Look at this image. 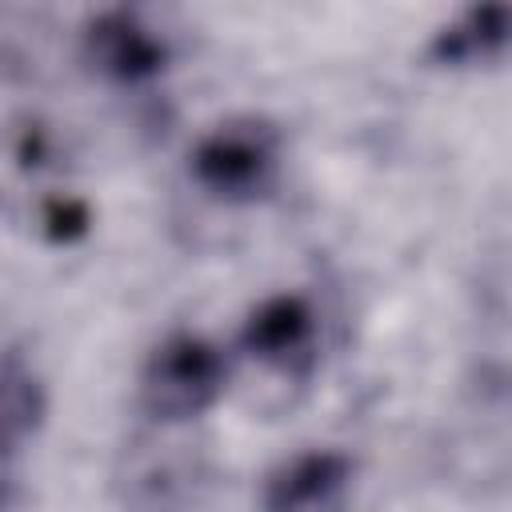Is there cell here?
<instances>
[{
    "label": "cell",
    "instance_id": "52a82bcc",
    "mask_svg": "<svg viewBox=\"0 0 512 512\" xmlns=\"http://www.w3.org/2000/svg\"><path fill=\"white\" fill-rule=\"evenodd\" d=\"M48 416V392L44 380L20 360L0 356V456L16 452Z\"/></svg>",
    "mask_w": 512,
    "mask_h": 512
},
{
    "label": "cell",
    "instance_id": "6da1fadb",
    "mask_svg": "<svg viewBox=\"0 0 512 512\" xmlns=\"http://www.w3.org/2000/svg\"><path fill=\"white\" fill-rule=\"evenodd\" d=\"M192 180L224 204H256L280 176V132L264 116H232L212 124L188 152Z\"/></svg>",
    "mask_w": 512,
    "mask_h": 512
},
{
    "label": "cell",
    "instance_id": "277c9868",
    "mask_svg": "<svg viewBox=\"0 0 512 512\" xmlns=\"http://www.w3.org/2000/svg\"><path fill=\"white\" fill-rule=\"evenodd\" d=\"M84 60L92 72L116 84H144L164 72L168 44L160 32H152L136 12L108 8L84 24Z\"/></svg>",
    "mask_w": 512,
    "mask_h": 512
},
{
    "label": "cell",
    "instance_id": "8992f818",
    "mask_svg": "<svg viewBox=\"0 0 512 512\" xmlns=\"http://www.w3.org/2000/svg\"><path fill=\"white\" fill-rule=\"evenodd\" d=\"M504 40H508V8L504 4H492V8H468L460 20L444 24L432 44H428V56L436 64H452V68H464V64H484V60H496L504 52Z\"/></svg>",
    "mask_w": 512,
    "mask_h": 512
},
{
    "label": "cell",
    "instance_id": "7a4b0ae2",
    "mask_svg": "<svg viewBox=\"0 0 512 512\" xmlns=\"http://www.w3.org/2000/svg\"><path fill=\"white\" fill-rule=\"evenodd\" d=\"M224 380V352L196 332H176L148 352L140 372V404L160 424H184L220 400Z\"/></svg>",
    "mask_w": 512,
    "mask_h": 512
},
{
    "label": "cell",
    "instance_id": "3957f363",
    "mask_svg": "<svg viewBox=\"0 0 512 512\" xmlns=\"http://www.w3.org/2000/svg\"><path fill=\"white\" fill-rule=\"evenodd\" d=\"M240 348L272 372L308 376V368L316 364V312H312V304L296 292L268 296L264 304H256L248 312L244 332H240Z\"/></svg>",
    "mask_w": 512,
    "mask_h": 512
},
{
    "label": "cell",
    "instance_id": "5b68a950",
    "mask_svg": "<svg viewBox=\"0 0 512 512\" xmlns=\"http://www.w3.org/2000/svg\"><path fill=\"white\" fill-rule=\"evenodd\" d=\"M356 464L336 448H308L264 480V512H344Z\"/></svg>",
    "mask_w": 512,
    "mask_h": 512
}]
</instances>
